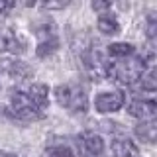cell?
<instances>
[{
  "mask_svg": "<svg viewBox=\"0 0 157 157\" xmlns=\"http://www.w3.org/2000/svg\"><path fill=\"white\" fill-rule=\"evenodd\" d=\"M144 71H145V63L140 57L128 59V61L122 63H106V77L120 81L124 85H132L134 81H137Z\"/></svg>",
  "mask_w": 157,
  "mask_h": 157,
  "instance_id": "cell-1",
  "label": "cell"
},
{
  "mask_svg": "<svg viewBox=\"0 0 157 157\" xmlns=\"http://www.w3.org/2000/svg\"><path fill=\"white\" fill-rule=\"evenodd\" d=\"M55 98L63 108H69L75 114H82L88 110V96L85 94L82 88L71 86V85H61L55 88Z\"/></svg>",
  "mask_w": 157,
  "mask_h": 157,
  "instance_id": "cell-2",
  "label": "cell"
},
{
  "mask_svg": "<svg viewBox=\"0 0 157 157\" xmlns=\"http://www.w3.org/2000/svg\"><path fill=\"white\" fill-rule=\"evenodd\" d=\"M10 102H12V112L18 120H24V122H33V120H41L43 118V112L29 100V96L26 92H12L10 96Z\"/></svg>",
  "mask_w": 157,
  "mask_h": 157,
  "instance_id": "cell-3",
  "label": "cell"
},
{
  "mask_svg": "<svg viewBox=\"0 0 157 157\" xmlns=\"http://www.w3.org/2000/svg\"><path fill=\"white\" fill-rule=\"evenodd\" d=\"M82 63H85L86 73L92 77V81H102L106 77V63L96 49H86L82 53Z\"/></svg>",
  "mask_w": 157,
  "mask_h": 157,
  "instance_id": "cell-4",
  "label": "cell"
},
{
  "mask_svg": "<svg viewBox=\"0 0 157 157\" xmlns=\"http://www.w3.org/2000/svg\"><path fill=\"white\" fill-rule=\"evenodd\" d=\"M124 92L116 90V92H102V94L96 96L94 100V106H96V112L100 114H108V112H118L122 106H124Z\"/></svg>",
  "mask_w": 157,
  "mask_h": 157,
  "instance_id": "cell-5",
  "label": "cell"
},
{
  "mask_svg": "<svg viewBox=\"0 0 157 157\" xmlns=\"http://www.w3.org/2000/svg\"><path fill=\"white\" fill-rule=\"evenodd\" d=\"M0 69L2 73H6L8 77L16 78V81H28V78L33 77V69L24 61H18V59H4L0 61Z\"/></svg>",
  "mask_w": 157,
  "mask_h": 157,
  "instance_id": "cell-6",
  "label": "cell"
},
{
  "mask_svg": "<svg viewBox=\"0 0 157 157\" xmlns=\"http://www.w3.org/2000/svg\"><path fill=\"white\" fill-rule=\"evenodd\" d=\"M37 36H39V43H37V49H36L37 57H47V55H51L53 51H57L59 39L55 36V32H53V28L51 29L39 28L37 29Z\"/></svg>",
  "mask_w": 157,
  "mask_h": 157,
  "instance_id": "cell-7",
  "label": "cell"
},
{
  "mask_svg": "<svg viewBox=\"0 0 157 157\" xmlns=\"http://www.w3.org/2000/svg\"><path fill=\"white\" fill-rule=\"evenodd\" d=\"M128 112L134 118H140L141 122H151L157 116V104L153 100H134Z\"/></svg>",
  "mask_w": 157,
  "mask_h": 157,
  "instance_id": "cell-8",
  "label": "cell"
},
{
  "mask_svg": "<svg viewBox=\"0 0 157 157\" xmlns=\"http://www.w3.org/2000/svg\"><path fill=\"white\" fill-rule=\"evenodd\" d=\"M78 141H81L82 155L85 157H98V155L104 153V141H102V137L98 134H94V132H86Z\"/></svg>",
  "mask_w": 157,
  "mask_h": 157,
  "instance_id": "cell-9",
  "label": "cell"
},
{
  "mask_svg": "<svg viewBox=\"0 0 157 157\" xmlns=\"http://www.w3.org/2000/svg\"><path fill=\"white\" fill-rule=\"evenodd\" d=\"M4 51H8V53H24L26 51V43L20 39L16 33H0V53H4Z\"/></svg>",
  "mask_w": 157,
  "mask_h": 157,
  "instance_id": "cell-10",
  "label": "cell"
},
{
  "mask_svg": "<svg viewBox=\"0 0 157 157\" xmlns=\"http://www.w3.org/2000/svg\"><path fill=\"white\" fill-rule=\"evenodd\" d=\"M114 157H140V149L132 140H116L112 144Z\"/></svg>",
  "mask_w": 157,
  "mask_h": 157,
  "instance_id": "cell-11",
  "label": "cell"
},
{
  "mask_svg": "<svg viewBox=\"0 0 157 157\" xmlns=\"http://www.w3.org/2000/svg\"><path fill=\"white\" fill-rule=\"evenodd\" d=\"M47 94H49V88H47V85H41V82L32 85V86H29V92H28L29 100H32L39 110H43V108L47 106V102H49Z\"/></svg>",
  "mask_w": 157,
  "mask_h": 157,
  "instance_id": "cell-12",
  "label": "cell"
},
{
  "mask_svg": "<svg viewBox=\"0 0 157 157\" xmlns=\"http://www.w3.org/2000/svg\"><path fill=\"white\" fill-rule=\"evenodd\" d=\"M136 136L140 137L144 144H153L155 137H157V126L155 122H141V124L136 126Z\"/></svg>",
  "mask_w": 157,
  "mask_h": 157,
  "instance_id": "cell-13",
  "label": "cell"
},
{
  "mask_svg": "<svg viewBox=\"0 0 157 157\" xmlns=\"http://www.w3.org/2000/svg\"><path fill=\"white\" fill-rule=\"evenodd\" d=\"M98 29H100L102 33H106V36H114V33L120 32V24L116 22L114 16H108V14H104V16L98 18Z\"/></svg>",
  "mask_w": 157,
  "mask_h": 157,
  "instance_id": "cell-14",
  "label": "cell"
},
{
  "mask_svg": "<svg viewBox=\"0 0 157 157\" xmlns=\"http://www.w3.org/2000/svg\"><path fill=\"white\" fill-rule=\"evenodd\" d=\"M134 53V47L130 43H112L108 47V55L112 57H130Z\"/></svg>",
  "mask_w": 157,
  "mask_h": 157,
  "instance_id": "cell-15",
  "label": "cell"
},
{
  "mask_svg": "<svg viewBox=\"0 0 157 157\" xmlns=\"http://www.w3.org/2000/svg\"><path fill=\"white\" fill-rule=\"evenodd\" d=\"M141 88H144V90H149V92H153L157 88V75H155L153 67L147 73H141Z\"/></svg>",
  "mask_w": 157,
  "mask_h": 157,
  "instance_id": "cell-16",
  "label": "cell"
},
{
  "mask_svg": "<svg viewBox=\"0 0 157 157\" xmlns=\"http://www.w3.org/2000/svg\"><path fill=\"white\" fill-rule=\"evenodd\" d=\"M47 157H75L73 155V151L69 149V147L65 145H57V147H49V149L45 151Z\"/></svg>",
  "mask_w": 157,
  "mask_h": 157,
  "instance_id": "cell-17",
  "label": "cell"
},
{
  "mask_svg": "<svg viewBox=\"0 0 157 157\" xmlns=\"http://www.w3.org/2000/svg\"><path fill=\"white\" fill-rule=\"evenodd\" d=\"M110 4L112 0H92V10L98 14H106L110 10Z\"/></svg>",
  "mask_w": 157,
  "mask_h": 157,
  "instance_id": "cell-18",
  "label": "cell"
},
{
  "mask_svg": "<svg viewBox=\"0 0 157 157\" xmlns=\"http://www.w3.org/2000/svg\"><path fill=\"white\" fill-rule=\"evenodd\" d=\"M69 2H71V0H45V8H49V10H61V8H65Z\"/></svg>",
  "mask_w": 157,
  "mask_h": 157,
  "instance_id": "cell-19",
  "label": "cell"
},
{
  "mask_svg": "<svg viewBox=\"0 0 157 157\" xmlns=\"http://www.w3.org/2000/svg\"><path fill=\"white\" fill-rule=\"evenodd\" d=\"M155 32H157L155 18L149 16V24H147V37H149V41H153V39H155Z\"/></svg>",
  "mask_w": 157,
  "mask_h": 157,
  "instance_id": "cell-20",
  "label": "cell"
},
{
  "mask_svg": "<svg viewBox=\"0 0 157 157\" xmlns=\"http://www.w3.org/2000/svg\"><path fill=\"white\" fill-rule=\"evenodd\" d=\"M14 6H16V0H0V14L10 12Z\"/></svg>",
  "mask_w": 157,
  "mask_h": 157,
  "instance_id": "cell-21",
  "label": "cell"
},
{
  "mask_svg": "<svg viewBox=\"0 0 157 157\" xmlns=\"http://www.w3.org/2000/svg\"><path fill=\"white\" fill-rule=\"evenodd\" d=\"M0 157H16V155H12V153H6V151H0Z\"/></svg>",
  "mask_w": 157,
  "mask_h": 157,
  "instance_id": "cell-22",
  "label": "cell"
}]
</instances>
